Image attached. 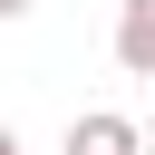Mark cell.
I'll list each match as a JSON object with an SVG mask.
<instances>
[{
  "mask_svg": "<svg viewBox=\"0 0 155 155\" xmlns=\"http://www.w3.org/2000/svg\"><path fill=\"white\" fill-rule=\"evenodd\" d=\"M68 155H145V136H136V116L87 107V116H68Z\"/></svg>",
  "mask_w": 155,
  "mask_h": 155,
  "instance_id": "6da1fadb",
  "label": "cell"
},
{
  "mask_svg": "<svg viewBox=\"0 0 155 155\" xmlns=\"http://www.w3.org/2000/svg\"><path fill=\"white\" fill-rule=\"evenodd\" d=\"M0 155H19V136H10V126H0Z\"/></svg>",
  "mask_w": 155,
  "mask_h": 155,
  "instance_id": "277c9868",
  "label": "cell"
},
{
  "mask_svg": "<svg viewBox=\"0 0 155 155\" xmlns=\"http://www.w3.org/2000/svg\"><path fill=\"white\" fill-rule=\"evenodd\" d=\"M29 10H39V0H0V19H29Z\"/></svg>",
  "mask_w": 155,
  "mask_h": 155,
  "instance_id": "3957f363",
  "label": "cell"
},
{
  "mask_svg": "<svg viewBox=\"0 0 155 155\" xmlns=\"http://www.w3.org/2000/svg\"><path fill=\"white\" fill-rule=\"evenodd\" d=\"M116 68L155 78V0H116Z\"/></svg>",
  "mask_w": 155,
  "mask_h": 155,
  "instance_id": "7a4b0ae2",
  "label": "cell"
}]
</instances>
